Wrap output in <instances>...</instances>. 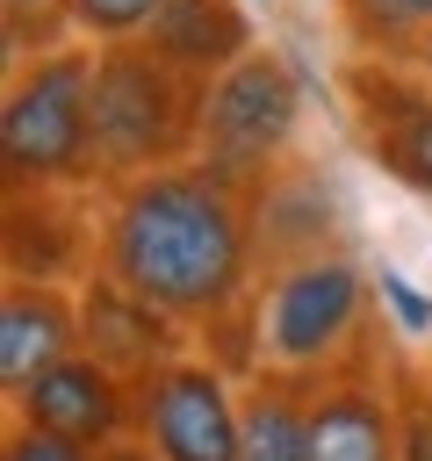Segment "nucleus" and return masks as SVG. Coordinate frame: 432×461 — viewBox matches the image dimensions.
I'll use <instances>...</instances> for the list:
<instances>
[{
    "label": "nucleus",
    "mask_w": 432,
    "mask_h": 461,
    "mask_svg": "<svg viewBox=\"0 0 432 461\" xmlns=\"http://www.w3.org/2000/svg\"><path fill=\"white\" fill-rule=\"evenodd\" d=\"M418 396H425V411H432V360H425V375H418Z\"/></svg>",
    "instance_id": "nucleus-19"
},
{
    "label": "nucleus",
    "mask_w": 432,
    "mask_h": 461,
    "mask_svg": "<svg viewBox=\"0 0 432 461\" xmlns=\"http://www.w3.org/2000/svg\"><path fill=\"white\" fill-rule=\"evenodd\" d=\"M410 65H418V72H425V79H432V36H425V43H418V50H410Z\"/></svg>",
    "instance_id": "nucleus-18"
},
{
    "label": "nucleus",
    "mask_w": 432,
    "mask_h": 461,
    "mask_svg": "<svg viewBox=\"0 0 432 461\" xmlns=\"http://www.w3.org/2000/svg\"><path fill=\"white\" fill-rule=\"evenodd\" d=\"M137 439L158 461H245V396L216 360H166L137 382Z\"/></svg>",
    "instance_id": "nucleus-7"
},
{
    "label": "nucleus",
    "mask_w": 432,
    "mask_h": 461,
    "mask_svg": "<svg viewBox=\"0 0 432 461\" xmlns=\"http://www.w3.org/2000/svg\"><path fill=\"white\" fill-rule=\"evenodd\" d=\"M403 461H432V411H425V396L403 403Z\"/></svg>",
    "instance_id": "nucleus-17"
},
{
    "label": "nucleus",
    "mask_w": 432,
    "mask_h": 461,
    "mask_svg": "<svg viewBox=\"0 0 432 461\" xmlns=\"http://www.w3.org/2000/svg\"><path fill=\"white\" fill-rule=\"evenodd\" d=\"M0 461H101V447H79V439H65V432H43V425H29V418H7Z\"/></svg>",
    "instance_id": "nucleus-16"
},
{
    "label": "nucleus",
    "mask_w": 432,
    "mask_h": 461,
    "mask_svg": "<svg viewBox=\"0 0 432 461\" xmlns=\"http://www.w3.org/2000/svg\"><path fill=\"white\" fill-rule=\"evenodd\" d=\"M14 418L43 425V432H65L79 447H115L137 425V389L115 367H101L94 353H72L14 396Z\"/></svg>",
    "instance_id": "nucleus-9"
},
{
    "label": "nucleus",
    "mask_w": 432,
    "mask_h": 461,
    "mask_svg": "<svg viewBox=\"0 0 432 461\" xmlns=\"http://www.w3.org/2000/svg\"><path fill=\"white\" fill-rule=\"evenodd\" d=\"M295 137H302V72L274 43L245 50L223 79H209V94H202V144H194V158L209 173H223V180L259 194L288 166Z\"/></svg>",
    "instance_id": "nucleus-5"
},
{
    "label": "nucleus",
    "mask_w": 432,
    "mask_h": 461,
    "mask_svg": "<svg viewBox=\"0 0 432 461\" xmlns=\"http://www.w3.org/2000/svg\"><path fill=\"white\" fill-rule=\"evenodd\" d=\"M72 353H86L79 346V295L43 274H7V288H0V389L22 396L36 375H50Z\"/></svg>",
    "instance_id": "nucleus-10"
},
{
    "label": "nucleus",
    "mask_w": 432,
    "mask_h": 461,
    "mask_svg": "<svg viewBox=\"0 0 432 461\" xmlns=\"http://www.w3.org/2000/svg\"><path fill=\"white\" fill-rule=\"evenodd\" d=\"M79 346L137 389L144 375H158L166 360H180V324L158 317V310H151L144 295H130L122 281L86 274V281H79Z\"/></svg>",
    "instance_id": "nucleus-11"
},
{
    "label": "nucleus",
    "mask_w": 432,
    "mask_h": 461,
    "mask_svg": "<svg viewBox=\"0 0 432 461\" xmlns=\"http://www.w3.org/2000/svg\"><path fill=\"white\" fill-rule=\"evenodd\" d=\"M259 194L209 173L202 158L137 173L108 187L101 230H94V274L144 295L180 331H216L252 303L259 267Z\"/></svg>",
    "instance_id": "nucleus-1"
},
{
    "label": "nucleus",
    "mask_w": 432,
    "mask_h": 461,
    "mask_svg": "<svg viewBox=\"0 0 432 461\" xmlns=\"http://www.w3.org/2000/svg\"><path fill=\"white\" fill-rule=\"evenodd\" d=\"M245 461H310V382L259 375L245 389Z\"/></svg>",
    "instance_id": "nucleus-13"
},
{
    "label": "nucleus",
    "mask_w": 432,
    "mask_h": 461,
    "mask_svg": "<svg viewBox=\"0 0 432 461\" xmlns=\"http://www.w3.org/2000/svg\"><path fill=\"white\" fill-rule=\"evenodd\" d=\"M338 14L374 58H410L432 36V0H338Z\"/></svg>",
    "instance_id": "nucleus-14"
},
{
    "label": "nucleus",
    "mask_w": 432,
    "mask_h": 461,
    "mask_svg": "<svg viewBox=\"0 0 432 461\" xmlns=\"http://www.w3.org/2000/svg\"><path fill=\"white\" fill-rule=\"evenodd\" d=\"M94 58L101 43L65 36L50 50H36L29 65L7 72L0 94V173L7 194H58V187H86L94 173Z\"/></svg>",
    "instance_id": "nucleus-2"
},
{
    "label": "nucleus",
    "mask_w": 432,
    "mask_h": 461,
    "mask_svg": "<svg viewBox=\"0 0 432 461\" xmlns=\"http://www.w3.org/2000/svg\"><path fill=\"white\" fill-rule=\"evenodd\" d=\"M338 101H346V122H353L360 151L396 187H410L418 202H432V79L410 58L353 50L338 65Z\"/></svg>",
    "instance_id": "nucleus-6"
},
{
    "label": "nucleus",
    "mask_w": 432,
    "mask_h": 461,
    "mask_svg": "<svg viewBox=\"0 0 432 461\" xmlns=\"http://www.w3.org/2000/svg\"><path fill=\"white\" fill-rule=\"evenodd\" d=\"M360 324H367V267L353 252L274 267L252 295V367L317 382L353 353Z\"/></svg>",
    "instance_id": "nucleus-4"
},
{
    "label": "nucleus",
    "mask_w": 432,
    "mask_h": 461,
    "mask_svg": "<svg viewBox=\"0 0 432 461\" xmlns=\"http://www.w3.org/2000/svg\"><path fill=\"white\" fill-rule=\"evenodd\" d=\"M310 461H403V403L382 367L338 360L310 382Z\"/></svg>",
    "instance_id": "nucleus-8"
},
{
    "label": "nucleus",
    "mask_w": 432,
    "mask_h": 461,
    "mask_svg": "<svg viewBox=\"0 0 432 461\" xmlns=\"http://www.w3.org/2000/svg\"><path fill=\"white\" fill-rule=\"evenodd\" d=\"M144 43L173 65V72H187V79H223L245 50H259V29H252V14L238 7V0H166L158 7V22L144 29Z\"/></svg>",
    "instance_id": "nucleus-12"
},
{
    "label": "nucleus",
    "mask_w": 432,
    "mask_h": 461,
    "mask_svg": "<svg viewBox=\"0 0 432 461\" xmlns=\"http://www.w3.org/2000/svg\"><path fill=\"white\" fill-rule=\"evenodd\" d=\"M202 79L173 72L144 36L137 43H101L94 58V173L108 187L158 173V166H187L202 144Z\"/></svg>",
    "instance_id": "nucleus-3"
},
{
    "label": "nucleus",
    "mask_w": 432,
    "mask_h": 461,
    "mask_svg": "<svg viewBox=\"0 0 432 461\" xmlns=\"http://www.w3.org/2000/svg\"><path fill=\"white\" fill-rule=\"evenodd\" d=\"M166 0H58L65 29L86 36V43H137L151 22H158Z\"/></svg>",
    "instance_id": "nucleus-15"
},
{
    "label": "nucleus",
    "mask_w": 432,
    "mask_h": 461,
    "mask_svg": "<svg viewBox=\"0 0 432 461\" xmlns=\"http://www.w3.org/2000/svg\"><path fill=\"white\" fill-rule=\"evenodd\" d=\"M29 7H50V0H7V14H29Z\"/></svg>",
    "instance_id": "nucleus-20"
}]
</instances>
